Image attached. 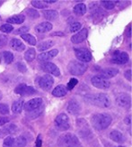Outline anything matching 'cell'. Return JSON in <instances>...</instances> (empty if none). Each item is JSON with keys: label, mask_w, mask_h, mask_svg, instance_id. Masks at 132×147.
Listing matches in <instances>:
<instances>
[{"label": "cell", "mask_w": 132, "mask_h": 147, "mask_svg": "<svg viewBox=\"0 0 132 147\" xmlns=\"http://www.w3.org/2000/svg\"><path fill=\"white\" fill-rule=\"evenodd\" d=\"M112 118L108 114H95L92 117L91 122L94 129L102 131L106 129L111 124Z\"/></svg>", "instance_id": "cell-1"}, {"label": "cell", "mask_w": 132, "mask_h": 147, "mask_svg": "<svg viewBox=\"0 0 132 147\" xmlns=\"http://www.w3.org/2000/svg\"><path fill=\"white\" fill-rule=\"evenodd\" d=\"M88 102L101 108H108L111 106V99L105 93H97L85 97Z\"/></svg>", "instance_id": "cell-2"}, {"label": "cell", "mask_w": 132, "mask_h": 147, "mask_svg": "<svg viewBox=\"0 0 132 147\" xmlns=\"http://www.w3.org/2000/svg\"><path fill=\"white\" fill-rule=\"evenodd\" d=\"M59 144L63 147H81L78 138L69 133L59 137Z\"/></svg>", "instance_id": "cell-3"}, {"label": "cell", "mask_w": 132, "mask_h": 147, "mask_svg": "<svg viewBox=\"0 0 132 147\" xmlns=\"http://www.w3.org/2000/svg\"><path fill=\"white\" fill-rule=\"evenodd\" d=\"M88 66L86 63L77 61H73L68 64L67 69L69 73L74 76H80L83 75L87 69Z\"/></svg>", "instance_id": "cell-4"}, {"label": "cell", "mask_w": 132, "mask_h": 147, "mask_svg": "<svg viewBox=\"0 0 132 147\" xmlns=\"http://www.w3.org/2000/svg\"><path fill=\"white\" fill-rule=\"evenodd\" d=\"M55 126L59 131H67L70 128V123L67 115L65 113L59 114L55 119Z\"/></svg>", "instance_id": "cell-5"}, {"label": "cell", "mask_w": 132, "mask_h": 147, "mask_svg": "<svg viewBox=\"0 0 132 147\" xmlns=\"http://www.w3.org/2000/svg\"><path fill=\"white\" fill-rule=\"evenodd\" d=\"M15 93L22 96V97H28V96H31L36 93V89L31 87L28 86L24 83L19 84L15 88Z\"/></svg>", "instance_id": "cell-6"}, {"label": "cell", "mask_w": 132, "mask_h": 147, "mask_svg": "<svg viewBox=\"0 0 132 147\" xmlns=\"http://www.w3.org/2000/svg\"><path fill=\"white\" fill-rule=\"evenodd\" d=\"M75 53L77 58L81 62H89L92 60V54L89 52V50L86 48H77L75 49Z\"/></svg>", "instance_id": "cell-7"}, {"label": "cell", "mask_w": 132, "mask_h": 147, "mask_svg": "<svg viewBox=\"0 0 132 147\" xmlns=\"http://www.w3.org/2000/svg\"><path fill=\"white\" fill-rule=\"evenodd\" d=\"M116 103L119 107L129 108L131 105V97L128 93H119L116 96Z\"/></svg>", "instance_id": "cell-8"}, {"label": "cell", "mask_w": 132, "mask_h": 147, "mask_svg": "<svg viewBox=\"0 0 132 147\" xmlns=\"http://www.w3.org/2000/svg\"><path fill=\"white\" fill-rule=\"evenodd\" d=\"M91 83L93 87L100 89H107L111 87V82L108 80H105L100 76H93L91 79Z\"/></svg>", "instance_id": "cell-9"}, {"label": "cell", "mask_w": 132, "mask_h": 147, "mask_svg": "<svg viewBox=\"0 0 132 147\" xmlns=\"http://www.w3.org/2000/svg\"><path fill=\"white\" fill-rule=\"evenodd\" d=\"M129 61V56L127 53L125 52H119L116 51L112 55L111 61L116 64H126Z\"/></svg>", "instance_id": "cell-10"}, {"label": "cell", "mask_w": 132, "mask_h": 147, "mask_svg": "<svg viewBox=\"0 0 132 147\" xmlns=\"http://www.w3.org/2000/svg\"><path fill=\"white\" fill-rule=\"evenodd\" d=\"M53 83H54L53 77L49 74H45V75L41 76L39 80L40 87L43 89V90H46V91L49 90V89L52 88Z\"/></svg>", "instance_id": "cell-11"}, {"label": "cell", "mask_w": 132, "mask_h": 147, "mask_svg": "<svg viewBox=\"0 0 132 147\" xmlns=\"http://www.w3.org/2000/svg\"><path fill=\"white\" fill-rule=\"evenodd\" d=\"M81 109H82L81 104L79 103V101L77 99L72 98V99H70L67 102V112L69 114L77 116V115L80 114Z\"/></svg>", "instance_id": "cell-12"}, {"label": "cell", "mask_w": 132, "mask_h": 147, "mask_svg": "<svg viewBox=\"0 0 132 147\" xmlns=\"http://www.w3.org/2000/svg\"><path fill=\"white\" fill-rule=\"evenodd\" d=\"M42 71L49 73V75H53L55 77H59L60 76V69L56 64L52 62H43L41 65Z\"/></svg>", "instance_id": "cell-13"}, {"label": "cell", "mask_w": 132, "mask_h": 147, "mask_svg": "<svg viewBox=\"0 0 132 147\" xmlns=\"http://www.w3.org/2000/svg\"><path fill=\"white\" fill-rule=\"evenodd\" d=\"M42 105V98H35L29 100L26 103H24L23 105V108L25 111L27 112H31V111H33L37 108H39Z\"/></svg>", "instance_id": "cell-14"}, {"label": "cell", "mask_w": 132, "mask_h": 147, "mask_svg": "<svg viewBox=\"0 0 132 147\" xmlns=\"http://www.w3.org/2000/svg\"><path fill=\"white\" fill-rule=\"evenodd\" d=\"M59 53V51L57 49H53L51 51H49V52H44L41 53L38 55V61L41 62H47L48 61L53 59L54 57H56Z\"/></svg>", "instance_id": "cell-15"}, {"label": "cell", "mask_w": 132, "mask_h": 147, "mask_svg": "<svg viewBox=\"0 0 132 147\" xmlns=\"http://www.w3.org/2000/svg\"><path fill=\"white\" fill-rule=\"evenodd\" d=\"M88 36V30L86 28H83L81 31H79L77 34H74L71 37V42L75 44H77L80 42H83Z\"/></svg>", "instance_id": "cell-16"}, {"label": "cell", "mask_w": 132, "mask_h": 147, "mask_svg": "<svg viewBox=\"0 0 132 147\" xmlns=\"http://www.w3.org/2000/svg\"><path fill=\"white\" fill-rule=\"evenodd\" d=\"M119 69H115V68H107V69H103V71H101L99 75L100 77L105 79V80H108V79H111L113 77H115L116 75L119 74Z\"/></svg>", "instance_id": "cell-17"}, {"label": "cell", "mask_w": 132, "mask_h": 147, "mask_svg": "<svg viewBox=\"0 0 132 147\" xmlns=\"http://www.w3.org/2000/svg\"><path fill=\"white\" fill-rule=\"evenodd\" d=\"M51 29H52V24L49 22H42L35 26V32L38 34L48 33Z\"/></svg>", "instance_id": "cell-18"}, {"label": "cell", "mask_w": 132, "mask_h": 147, "mask_svg": "<svg viewBox=\"0 0 132 147\" xmlns=\"http://www.w3.org/2000/svg\"><path fill=\"white\" fill-rule=\"evenodd\" d=\"M10 46L13 50L16 51V52H23V51L25 49L24 43H23L22 41L17 39V38H13V39H11Z\"/></svg>", "instance_id": "cell-19"}, {"label": "cell", "mask_w": 132, "mask_h": 147, "mask_svg": "<svg viewBox=\"0 0 132 147\" xmlns=\"http://www.w3.org/2000/svg\"><path fill=\"white\" fill-rule=\"evenodd\" d=\"M110 138L116 143H123L125 141V137L121 132L118 130H113L110 133Z\"/></svg>", "instance_id": "cell-20"}, {"label": "cell", "mask_w": 132, "mask_h": 147, "mask_svg": "<svg viewBox=\"0 0 132 147\" xmlns=\"http://www.w3.org/2000/svg\"><path fill=\"white\" fill-rule=\"evenodd\" d=\"M67 94V89L65 86L63 85H59L57 86L52 91V95L54 97H57V98H61V97H64Z\"/></svg>", "instance_id": "cell-21"}, {"label": "cell", "mask_w": 132, "mask_h": 147, "mask_svg": "<svg viewBox=\"0 0 132 147\" xmlns=\"http://www.w3.org/2000/svg\"><path fill=\"white\" fill-rule=\"evenodd\" d=\"M24 20H25V16L23 15H15V16H13L7 19V24H23L24 22Z\"/></svg>", "instance_id": "cell-22"}, {"label": "cell", "mask_w": 132, "mask_h": 147, "mask_svg": "<svg viewBox=\"0 0 132 147\" xmlns=\"http://www.w3.org/2000/svg\"><path fill=\"white\" fill-rule=\"evenodd\" d=\"M42 15L47 20H49V21L56 20V19L59 17V13L56 10H44L42 12Z\"/></svg>", "instance_id": "cell-23"}, {"label": "cell", "mask_w": 132, "mask_h": 147, "mask_svg": "<svg viewBox=\"0 0 132 147\" xmlns=\"http://www.w3.org/2000/svg\"><path fill=\"white\" fill-rule=\"evenodd\" d=\"M73 11L75 13V15H77L78 16H82L86 13V5L83 3L77 4L74 6Z\"/></svg>", "instance_id": "cell-24"}, {"label": "cell", "mask_w": 132, "mask_h": 147, "mask_svg": "<svg viewBox=\"0 0 132 147\" xmlns=\"http://www.w3.org/2000/svg\"><path fill=\"white\" fill-rule=\"evenodd\" d=\"M23 105H24V102L23 99H18L15 101L12 105V111L15 114L21 113L22 110L23 109Z\"/></svg>", "instance_id": "cell-25"}, {"label": "cell", "mask_w": 132, "mask_h": 147, "mask_svg": "<svg viewBox=\"0 0 132 147\" xmlns=\"http://www.w3.org/2000/svg\"><path fill=\"white\" fill-rule=\"evenodd\" d=\"M27 144V139L23 136H19L15 138L14 147H24Z\"/></svg>", "instance_id": "cell-26"}, {"label": "cell", "mask_w": 132, "mask_h": 147, "mask_svg": "<svg viewBox=\"0 0 132 147\" xmlns=\"http://www.w3.org/2000/svg\"><path fill=\"white\" fill-rule=\"evenodd\" d=\"M54 44H55V42L53 41H51V40L44 41V42H41V43H39V45H38V50L43 52V51H46L49 48H51Z\"/></svg>", "instance_id": "cell-27"}, {"label": "cell", "mask_w": 132, "mask_h": 147, "mask_svg": "<svg viewBox=\"0 0 132 147\" xmlns=\"http://www.w3.org/2000/svg\"><path fill=\"white\" fill-rule=\"evenodd\" d=\"M35 57H36V52L33 48H30L24 53V60L28 62L33 61L35 59Z\"/></svg>", "instance_id": "cell-28"}, {"label": "cell", "mask_w": 132, "mask_h": 147, "mask_svg": "<svg viewBox=\"0 0 132 147\" xmlns=\"http://www.w3.org/2000/svg\"><path fill=\"white\" fill-rule=\"evenodd\" d=\"M17 129V126L14 124H10L6 126H4L3 129L0 131L1 134H4V135H12V134H14Z\"/></svg>", "instance_id": "cell-29"}, {"label": "cell", "mask_w": 132, "mask_h": 147, "mask_svg": "<svg viewBox=\"0 0 132 147\" xmlns=\"http://www.w3.org/2000/svg\"><path fill=\"white\" fill-rule=\"evenodd\" d=\"M21 37H22V39H23L25 42H27L30 45L34 46L36 44V39L33 35L29 34H22Z\"/></svg>", "instance_id": "cell-30"}, {"label": "cell", "mask_w": 132, "mask_h": 147, "mask_svg": "<svg viewBox=\"0 0 132 147\" xmlns=\"http://www.w3.org/2000/svg\"><path fill=\"white\" fill-rule=\"evenodd\" d=\"M43 110H44V107H43V105H41L39 108H37V109H35L33 111H31V113L28 114V117L31 118V119L36 118L43 112Z\"/></svg>", "instance_id": "cell-31"}, {"label": "cell", "mask_w": 132, "mask_h": 147, "mask_svg": "<svg viewBox=\"0 0 132 147\" xmlns=\"http://www.w3.org/2000/svg\"><path fill=\"white\" fill-rule=\"evenodd\" d=\"M3 59H4L5 63L9 64V63L13 62V61H14V54H13L11 52L5 51V52L3 53Z\"/></svg>", "instance_id": "cell-32"}, {"label": "cell", "mask_w": 132, "mask_h": 147, "mask_svg": "<svg viewBox=\"0 0 132 147\" xmlns=\"http://www.w3.org/2000/svg\"><path fill=\"white\" fill-rule=\"evenodd\" d=\"M31 5H33V6H34V7L39 8V9H44L48 6V5L44 3V1H41V0H33V1H31Z\"/></svg>", "instance_id": "cell-33"}, {"label": "cell", "mask_w": 132, "mask_h": 147, "mask_svg": "<svg viewBox=\"0 0 132 147\" xmlns=\"http://www.w3.org/2000/svg\"><path fill=\"white\" fill-rule=\"evenodd\" d=\"M26 15L31 19H37V18L40 17L39 12H38L37 10H35V9H31V8L26 9Z\"/></svg>", "instance_id": "cell-34"}, {"label": "cell", "mask_w": 132, "mask_h": 147, "mask_svg": "<svg viewBox=\"0 0 132 147\" xmlns=\"http://www.w3.org/2000/svg\"><path fill=\"white\" fill-rule=\"evenodd\" d=\"M14 141H15V137L10 136L5 137L3 142V147H14Z\"/></svg>", "instance_id": "cell-35"}, {"label": "cell", "mask_w": 132, "mask_h": 147, "mask_svg": "<svg viewBox=\"0 0 132 147\" xmlns=\"http://www.w3.org/2000/svg\"><path fill=\"white\" fill-rule=\"evenodd\" d=\"M13 30H14V26H13L12 24H2L1 26H0V31H1L2 33H5V34L11 33Z\"/></svg>", "instance_id": "cell-36"}, {"label": "cell", "mask_w": 132, "mask_h": 147, "mask_svg": "<svg viewBox=\"0 0 132 147\" xmlns=\"http://www.w3.org/2000/svg\"><path fill=\"white\" fill-rule=\"evenodd\" d=\"M117 2L116 1H102L101 4L103 6L105 9H108V10H111V9H113L115 6V4Z\"/></svg>", "instance_id": "cell-37"}, {"label": "cell", "mask_w": 132, "mask_h": 147, "mask_svg": "<svg viewBox=\"0 0 132 147\" xmlns=\"http://www.w3.org/2000/svg\"><path fill=\"white\" fill-rule=\"evenodd\" d=\"M78 83V80L77 79H75V78H72L70 80H69V82L67 83V91L68 90H72V89L77 86V84Z\"/></svg>", "instance_id": "cell-38"}, {"label": "cell", "mask_w": 132, "mask_h": 147, "mask_svg": "<svg viewBox=\"0 0 132 147\" xmlns=\"http://www.w3.org/2000/svg\"><path fill=\"white\" fill-rule=\"evenodd\" d=\"M81 27H82V24L80 23H73L70 25V27H69V30H70L71 33H75V32L80 30Z\"/></svg>", "instance_id": "cell-39"}, {"label": "cell", "mask_w": 132, "mask_h": 147, "mask_svg": "<svg viewBox=\"0 0 132 147\" xmlns=\"http://www.w3.org/2000/svg\"><path fill=\"white\" fill-rule=\"evenodd\" d=\"M28 31H29V27L28 26H22L20 28L16 29L14 32V34H20V35H22V34H26V32H28Z\"/></svg>", "instance_id": "cell-40"}, {"label": "cell", "mask_w": 132, "mask_h": 147, "mask_svg": "<svg viewBox=\"0 0 132 147\" xmlns=\"http://www.w3.org/2000/svg\"><path fill=\"white\" fill-rule=\"evenodd\" d=\"M9 113V107L6 104H0V114L1 115H7Z\"/></svg>", "instance_id": "cell-41"}, {"label": "cell", "mask_w": 132, "mask_h": 147, "mask_svg": "<svg viewBox=\"0 0 132 147\" xmlns=\"http://www.w3.org/2000/svg\"><path fill=\"white\" fill-rule=\"evenodd\" d=\"M7 41H8V38L6 37L4 34H0V48H3L5 47L6 44H7Z\"/></svg>", "instance_id": "cell-42"}, {"label": "cell", "mask_w": 132, "mask_h": 147, "mask_svg": "<svg viewBox=\"0 0 132 147\" xmlns=\"http://www.w3.org/2000/svg\"><path fill=\"white\" fill-rule=\"evenodd\" d=\"M16 66H17V69H19V71H21V72H26L27 68H26V66L24 65V63H23L22 61L18 62Z\"/></svg>", "instance_id": "cell-43"}, {"label": "cell", "mask_w": 132, "mask_h": 147, "mask_svg": "<svg viewBox=\"0 0 132 147\" xmlns=\"http://www.w3.org/2000/svg\"><path fill=\"white\" fill-rule=\"evenodd\" d=\"M10 121V119L8 117H0V126H3L5 125L6 123H8Z\"/></svg>", "instance_id": "cell-44"}, {"label": "cell", "mask_w": 132, "mask_h": 147, "mask_svg": "<svg viewBox=\"0 0 132 147\" xmlns=\"http://www.w3.org/2000/svg\"><path fill=\"white\" fill-rule=\"evenodd\" d=\"M124 76H125V78L127 79L129 81H131V71H130V69H128L127 71H125Z\"/></svg>", "instance_id": "cell-45"}, {"label": "cell", "mask_w": 132, "mask_h": 147, "mask_svg": "<svg viewBox=\"0 0 132 147\" xmlns=\"http://www.w3.org/2000/svg\"><path fill=\"white\" fill-rule=\"evenodd\" d=\"M36 147H41V136L39 135V136L36 139Z\"/></svg>", "instance_id": "cell-46"}, {"label": "cell", "mask_w": 132, "mask_h": 147, "mask_svg": "<svg viewBox=\"0 0 132 147\" xmlns=\"http://www.w3.org/2000/svg\"><path fill=\"white\" fill-rule=\"evenodd\" d=\"M130 118H131V117H130V116H128L127 117H125V119H124V122H125V124H127V125H130Z\"/></svg>", "instance_id": "cell-47"}, {"label": "cell", "mask_w": 132, "mask_h": 147, "mask_svg": "<svg viewBox=\"0 0 132 147\" xmlns=\"http://www.w3.org/2000/svg\"><path fill=\"white\" fill-rule=\"evenodd\" d=\"M45 4H53V3H56V0H46V1H44Z\"/></svg>", "instance_id": "cell-48"}, {"label": "cell", "mask_w": 132, "mask_h": 147, "mask_svg": "<svg viewBox=\"0 0 132 147\" xmlns=\"http://www.w3.org/2000/svg\"><path fill=\"white\" fill-rule=\"evenodd\" d=\"M52 35H58V36H64V34H63V33H61V32H60V33H59V32H58V33H55V34H53Z\"/></svg>", "instance_id": "cell-49"}, {"label": "cell", "mask_w": 132, "mask_h": 147, "mask_svg": "<svg viewBox=\"0 0 132 147\" xmlns=\"http://www.w3.org/2000/svg\"><path fill=\"white\" fill-rule=\"evenodd\" d=\"M127 36H128V37H130V36H131V34H130V26H129V27H128V32H127Z\"/></svg>", "instance_id": "cell-50"}, {"label": "cell", "mask_w": 132, "mask_h": 147, "mask_svg": "<svg viewBox=\"0 0 132 147\" xmlns=\"http://www.w3.org/2000/svg\"><path fill=\"white\" fill-rule=\"evenodd\" d=\"M2 98H3V94H2L1 90H0V100H1V99H2Z\"/></svg>", "instance_id": "cell-51"}, {"label": "cell", "mask_w": 132, "mask_h": 147, "mask_svg": "<svg viewBox=\"0 0 132 147\" xmlns=\"http://www.w3.org/2000/svg\"><path fill=\"white\" fill-rule=\"evenodd\" d=\"M2 4H3V2H2V1H0V5H1Z\"/></svg>", "instance_id": "cell-52"}, {"label": "cell", "mask_w": 132, "mask_h": 147, "mask_svg": "<svg viewBox=\"0 0 132 147\" xmlns=\"http://www.w3.org/2000/svg\"><path fill=\"white\" fill-rule=\"evenodd\" d=\"M1 135H2V134H1V132H0V136H1Z\"/></svg>", "instance_id": "cell-53"}, {"label": "cell", "mask_w": 132, "mask_h": 147, "mask_svg": "<svg viewBox=\"0 0 132 147\" xmlns=\"http://www.w3.org/2000/svg\"><path fill=\"white\" fill-rule=\"evenodd\" d=\"M117 147H124V146H117Z\"/></svg>", "instance_id": "cell-54"}]
</instances>
